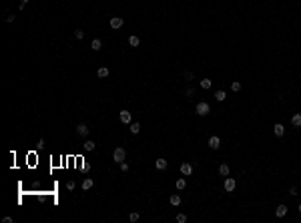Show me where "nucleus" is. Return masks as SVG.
Wrapping results in <instances>:
<instances>
[{
  "instance_id": "obj_1",
  "label": "nucleus",
  "mask_w": 301,
  "mask_h": 223,
  "mask_svg": "<svg viewBox=\"0 0 301 223\" xmlns=\"http://www.w3.org/2000/svg\"><path fill=\"white\" fill-rule=\"evenodd\" d=\"M125 157H127V151H125L122 147H117V149L113 151V161L122 163V161H125Z\"/></svg>"
},
{
  "instance_id": "obj_2",
  "label": "nucleus",
  "mask_w": 301,
  "mask_h": 223,
  "mask_svg": "<svg viewBox=\"0 0 301 223\" xmlns=\"http://www.w3.org/2000/svg\"><path fill=\"white\" fill-rule=\"evenodd\" d=\"M195 111H197V115L205 117V115H209V113H211V107H209V103H199Z\"/></svg>"
},
{
  "instance_id": "obj_3",
  "label": "nucleus",
  "mask_w": 301,
  "mask_h": 223,
  "mask_svg": "<svg viewBox=\"0 0 301 223\" xmlns=\"http://www.w3.org/2000/svg\"><path fill=\"white\" fill-rule=\"evenodd\" d=\"M108 24H111V28H113V30H119V28L125 24V20H122L120 16H113V18L108 20Z\"/></svg>"
},
{
  "instance_id": "obj_4",
  "label": "nucleus",
  "mask_w": 301,
  "mask_h": 223,
  "mask_svg": "<svg viewBox=\"0 0 301 223\" xmlns=\"http://www.w3.org/2000/svg\"><path fill=\"white\" fill-rule=\"evenodd\" d=\"M223 187H225V191H227V193H231V191H235V187H237V181H235L233 177H227Z\"/></svg>"
},
{
  "instance_id": "obj_5",
  "label": "nucleus",
  "mask_w": 301,
  "mask_h": 223,
  "mask_svg": "<svg viewBox=\"0 0 301 223\" xmlns=\"http://www.w3.org/2000/svg\"><path fill=\"white\" fill-rule=\"evenodd\" d=\"M119 119H120V123H125V125H131V123H133V117H131V113H128V111H120V113H119Z\"/></svg>"
},
{
  "instance_id": "obj_6",
  "label": "nucleus",
  "mask_w": 301,
  "mask_h": 223,
  "mask_svg": "<svg viewBox=\"0 0 301 223\" xmlns=\"http://www.w3.org/2000/svg\"><path fill=\"white\" fill-rule=\"evenodd\" d=\"M181 173L185 177L193 175V165H191V163H181Z\"/></svg>"
},
{
  "instance_id": "obj_7",
  "label": "nucleus",
  "mask_w": 301,
  "mask_h": 223,
  "mask_svg": "<svg viewBox=\"0 0 301 223\" xmlns=\"http://www.w3.org/2000/svg\"><path fill=\"white\" fill-rule=\"evenodd\" d=\"M209 147H211V149H219L221 147V139L217 135H213L211 139H209Z\"/></svg>"
},
{
  "instance_id": "obj_8",
  "label": "nucleus",
  "mask_w": 301,
  "mask_h": 223,
  "mask_svg": "<svg viewBox=\"0 0 301 223\" xmlns=\"http://www.w3.org/2000/svg\"><path fill=\"white\" fill-rule=\"evenodd\" d=\"M76 133H78L80 137H87L88 135V127L84 125V123H80V125H76Z\"/></svg>"
},
{
  "instance_id": "obj_9",
  "label": "nucleus",
  "mask_w": 301,
  "mask_h": 223,
  "mask_svg": "<svg viewBox=\"0 0 301 223\" xmlns=\"http://www.w3.org/2000/svg\"><path fill=\"white\" fill-rule=\"evenodd\" d=\"M273 133H275L277 137H283V135H285V127H283L281 123H277V125L273 127Z\"/></svg>"
},
{
  "instance_id": "obj_10",
  "label": "nucleus",
  "mask_w": 301,
  "mask_h": 223,
  "mask_svg": "<svg viewBox=\"0 0 301 223\" xmlns=\"http://www.w3.org/2000/svg\"><path fill=\"white\" fill-rule=\"evenodd\" d=\"M94 147H96V145H94V141H90V139H88V141H84V143H82V149H84L87 153H90V151H94Z\"/></svg>"
},
{
  "instance_id": "obj_11",
  "label": "nucleus",
  "mask_w": 301,
  "mask_h": 223,
  "mask_svg": "<svg viewBox=\"0 0 301 223\" xmlns=\"http://www.w3.org/2000/svg\"><path fill=\"white\" fill-rule=\"evenodd\" d=\"M169 203H171L173 207H177V205H181V195H177V193H173V195L169 197Z\"/></svg>"
},
{
  "instance_id": "obj_12",
  "label": "nucleus",
  "mask_w": 301,
  "mask_h": 223,
  "mask_svg": "<svg viewBox=\"0 0 301 223\" xmlns=\"http://www.w3.org/2000/svg\"><path fill=\"white\" fill-rule=\"evenodd\" d=\"M275 215L277 217H285L287 215V207H285V205H279V207L275 209Z\"/></svg>"
},
{
  "instance_id": "obj_13",
  "label": "nucleus",
  "mask_w": 301,
  "mask_h": 223,
  "mask_svg": "<svg viewBox=\"0 0 301 223\" xmlns=\"http://www.w3.org/2000/svg\"><path fill=\"white\" fill-rule=\"evenodd\" d=\"M93 185H94V181L90 179V177H87V179L82 181V189H84V191H88V189H93Z\"/></svg>"
},
{
  "instance_id": "obj_14",
  "label": "nucleus",
  "mask_w": 301,
  "mask_h": 223,
  "mask_svg": "<svg viewBox=\"0 0 301 223\" xmlns=\"http://www.w3.org/2000/svg\"><path fill=\"white\" fill-rule=\"evenodd\" d=\"M219 175H221V177H227V175H229V165H227V163L219 165Z\"/></svg>"
},
{
  "instance_id": "obj_15",
  "label": "nucleus",
  "mask_w": 301,
  "mask_h": 223,
  "mask_svg": "<svg viewBox=\"0 0 301 223\" xmlns=\"http://www.w3.org/2000/svg\"><path fill=\"white\" fill-rule=\"evenodd\" d=\"M291 125H293V127H301V115L299 113H295V115L291 117Z\"/></svg>"
},
{
  "instance_id": "obj_16",
  "label": "nucleus",
  "mask_w": 301,
  "mask_h": 223,
  "mask_svg": "<svg viewBox=\"0 0 301 223\" xmlns=\"http://www.w3.org/2000/svg\"><path fill=\"white\" fill-rule=\"evenodd\" d=\"M155 165H157V169H159V171H165V169H167V159H157Z\"/></svg>"
},
{
  "instance_id": "obj_17",
  "label": "nucleus",
  "mask_w": 301,
  "mask_h": 223,
  "mask_svg": "<svg viewBox=\"0 0 301 223\" xmlns=\"http://www.w3.org/2000/svg\"><path fill=\"white\" fill-rule=\"evenodd\" d=\"M131 133H133V135H139L140 133V125L139 123H131Z\"/></svg>"
},
{
  "instance_id": "obj_18",
  "label": "nucleus",
  "mask_w": 301,
  "mask_h": 223,
  "mask_svg": "<svg viewBox=\"0 0 301 223\" xmlns=\"http://www.w3.org/2000/svg\"><path fill=\"white\" fill-rule=\"evenodd\" d=\"M96 74H99V79H105V76H108V68L107 67H100Z\"/></svg>"
},
{
  "instance_id": "obj_19",
  "label": "nucleus",
  "mask_w": 301,
  "mask_h": 223,
  "mask_svg": "<svg viewBox=\"0 0 301 223\" xmlns=\"http://www.w3.org/2000/svg\"><path fill=\"white\" fill-rule=\"evenodd\" d=\"M100 46H102L100 38H94V40H93V44H90V48H93V50H100Z\"/></svg>"
},
{
  "instance_id": "obj_20",
  "label": "nucleus",
  "mask_w": 301,
  "mask_h": 223,
  "mask_svg": "<svg viewBox=\"0 0 301 223\" xmlns=\"http://www.w3.org/2000/svg\"><path fill=\"white\" fill-rule=\"evenodd\" d=\"M215 99H217V101H225V99H227V95H225V91H217V93H215Z\"/></svg>"
},
{
  "instance_id": "obj_21",
  "label": "nucleus",
  "mask_w": 301,
  "mask_h": 223,
  "mask_svg": "<svg viewBox=\"0 0 301 223\" xmlns=\"http://www.w3.org/2000/svg\"><path fill=\"white\" fill-rule=\"evenodd\" d=\"M185 185H187V181H185V179H177V183H175V187H177L179 191L185 189Z\"/></svg>"
},
{
  "instance_id": "obj_22",
  "label": "nucleus",
  "mask_w": 301,
  "mask_h": 223,
  "mask_svg": "<svg viewBox=\"0 0 301 223\" xmlns=\"http://www.w3.org/2000/svg\"><path fill=\"white\" fill-rule=\"evenodd\" d=\"M128 44H131V46H139L140 38H139V36H131V38H128Z\"/></svg>"
},
{
  "instance_id": "obj_23",
  "label": "nucleus",
  "mask_w": 301,
  "mask_h": 223,
  "mask_svg": "<svg viewBox=\"0 0 301 223\" xmlns=\"http://www.w3.org/2000/svg\"><path fill=\"white\" fill-rule=\"evenodd\" d=\"M199 85H201V88H205V91H207V88H211V85H213V82L209 81V79H203Z\"/></svg>"
},
{
  "instance_id": "obj_24",
  "label": "nucleus",
  "mask_w": 301,
  "mask_h": 223,
  "mask_svg": "<svg viewBox=\"0 0 301 223\" xmlns=\"http://www.w3.org/2000/svg\"><path fill=\"white\" fill-rule=\"evenodd\" d=\"M231 91L239 93V91H241V82H239V81H233V82H231Z\"/></svg>"
},
{
  "instance_id": "obj_25",
  "label": "nucleus",
  "mask_w": 301,
  "mask_h": 223,
  "mask_svg": "<svg viewBox=\"0 0 301 223\" xmlns=\"http://www.w3.org/2000/svg\"><path fill=\"white\" fill-rule=\"evenodd\" d=\"M185 221H187V215L179 213V215H177V223H185Z\"/></svg>"
},
{
  "instance_id": "obj_26",
  "label": "nucleus",
  "mask_w": 301,
  "mask_h": 223,
  "mask_svg": "<svg viewBox=\"0 0 301 223\" xmlns=\"http://www.w3.org/2000/svg\"><path fill=\"white\" fill-rule=\"evenodd\" d=\"M119 167H120V171H122V173H127V171H128V165H127L125 161H122V163H119Z\"/></svg>"
},
{
  "instance_id": "obj_27",
  "label": "nucleus",
  "mask_w": 301,
  "mask_h": 223,
  "mask_svg": "<svg viewBox=\"0 0 301 223\" xmlns=\"http://www.w3.org/2000/svg\"><path fill=\"white\" fill-rule=\"evenodd\" d=\"M139 217H140L139 213H131V215H128V219H131V221L134 223V221H139Z\"/></svg>"
},
{
  "instance_id": "obj_28",
  "label": "nucleus",
  "mask_w": 301,
  "mask_h": 223,
  "mask_svg": "<svg viewBox=\"0 0 301 223\" xmlns=\"http://www.w3.org/2000/svg\"><path fill=\"white\" fill-rule=\"evenodd\" d=\"M74 36H76V38H78V40H80V38H82V36H84V32H82V30H80V28H76V32H74Z\"/></svg>"
},
{
  "instance_id": "obj_29",
  "label": "nucleus",
  "mask_w": 301,
  "mask_h": 223,
  "mask_svg": "<svg viewBox=\"0 0 301 223\" xmlns=\"http://www.w3.org/2000/svg\"><path fill=\"white\" fill-rule=\"evenodd\" d=\"M66 189H68V191L74 189V181H68V183H66Z\"/></svg>"
},
{
  "instance_id": "obj_30",
  "label": "nucleus",
  "mask_w": 301,
  "mask_h": 223,
  "mask_svg": "<svg viewBox=\"0 0 301 223\" xmlns=\"http://www.w3.org/2000/svg\"><path fill=\"white\" fill-rule=\"evenodd\" d=\"M28 0H22V4H20V8H24V4H26Z\"/></svg>"
},
{
  "instance_id": "obj_31",
  "label": "nucleus",
  "mask_w": 301,
  "mask_h": 223,
  "mask_svg": "<svg viewBox=\"0 0 301 223\" xmlns=\"http://www.w3.org/2000/svg\"><path fill=\"white\" fill-rule=\"evenodd\" d=\"M299 213H301V203H299Z\"/></svg>"
}]
</instances>
